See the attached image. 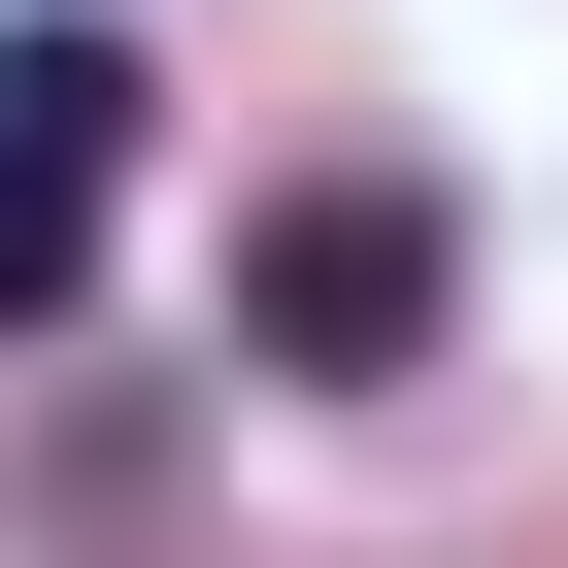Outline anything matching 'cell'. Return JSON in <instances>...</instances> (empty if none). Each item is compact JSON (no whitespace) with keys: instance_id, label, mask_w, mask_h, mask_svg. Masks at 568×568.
<instances>
[{"instance_id":"6da1fadb","label":"cell","mask_w":568,"mask_h":568,"mask_svg":"<svg viewBox=\"0 0 568 568\" xmlns=\"http://www.w3.org/2000/svg\"><path fill=\"white\" fill-rule=\"evenodd\" d=\"M134 234V34H0V335H68Z\"/></svg>"},{"instance_id":"7a4b0ae2","label":"cell","mask_w":568,"mask_h":568,"mask_svg":"<svg viewBox=\"0 0 568 568\" xmlns=\"http://www.w3.org/2000/svg\"><path fill=\"white\" fill-rule=\"evenodd\" d=\"M234 368H435V201L402 168H302L234 234Z\"/></svg>"}]
</instances>
